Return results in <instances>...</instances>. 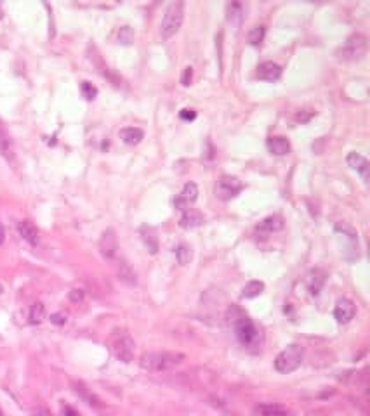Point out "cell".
I'll return each instance as SVG.
<instances>
[{"label":"cell","mask_w":370,"mask_h":416,"mask_svg":"<svg viewBox=\"0 0 370 416\" xmlns=\"http://www.w3.org/2000/svg\"><path fill=\"white\" fill-rule=\"evenodd\" d=\"M230 323L233 325V328H235V333H236V338H238V342L242 343L245 349H250V350H257L261 347V333L259 330L256 328V325L252 323V319L249 318V316H245L240 309H236V307H233L231 310H230Z\"/></svg>","instance_id":"1"},{"label":"cell","mask_w":370,"mask_h":416,"mask_svg":"<svg viewBox=\"0 0 370 416\" xmlns=\"http://www.w3.org/2000/svg\"><path fill=\"white\" fill-rule=\"evenodd\" d=\"M186 359L185 354L176 352V350H162V352H146L141 356V368L142 370L153 371V373H162L169 371L172 368L183 364Z\"/></svg>","instance_id":"2"},{"label":"cell","mask_w":370,"mask_h":416,"mask_svg":"<svg viewBox=\"0 0 370 416\" xmlns=\"http://www.w3.org/2000/svg\"><path fill=\"white\" fill-rule=\"evenodd\" d=\"M367 47H369L367 37L362 33H355L335 50V57L342 63H355V61H360L365 56Z\"/></svg>","instance_id":"3"},{"label":"cell","mask_w":370,"mask_h":416,"mask_svg":"<svg viewBox=\"0 0 370 416\" xmlns=\"http://www.w3.org/2000/svg\"><path fill=\"white\" fill-rule=\"evenodd\" d=\"M185 19V2H172L164 12V19L160 23L162 40H169L179 32Z\"/></svg>","instance_id":"4"},{"label":"cell","mask_w":370,"mask_h":416,"mask_svg":"<svg viewBox=\"0 0 370 416\" xmlns=\"http://www.w3.org/2000/svg\"><path fill=\"white\" fill-rule=\"evenodd\" d=\"M304 357V349L297 343H292L287 349H283L277 357H275V370L278 373H292L301 366Z\"/></svg>","instance_id":"5"},{"label":"cell","mask_w":370,"mask_h":416,"mask_svg":"<svg viewBox=\"0 0 370 416\" xmlns=\"http://www.w3.org/2000/svg\"><path fill=\"white\" fill-rule=\"evenodd\" d=\"M110 347H111L113 356L117 357L118 361H122V363H131V361L134 359L136 343H134V340L131 338V335H127L125 332L115 333V335L111 336Z\"/></svg>","instance_id":"6"},{"label":"cell","mask_w":370,"mask_h":416,"mask_svg":"<svg viewBox=\"0 0 370 416\" xmlns=\"http://www.w3.org/2000/svg\"><path fill=\"white\" fill-rule=\"evenodd\" d=\"M243 189V184L240 179L233 175H223L216 184V196L219 200H231V198L238 196V193Z\"/></svg>","instance_id":"7"},{"label":"cell","mask_w":370,"mask_h":416,"mask_svg":"<svg viewBox=\"0 0 370 416\" xmlns=\"http://www.w3.org/2000/svg\"><path fill=\"white\" fill-rule=\"evenodd\" d=\"M196 198H198V186H196L195 182H186L183 191L179 193V196L174 200V205L178 210L185 212V210L189 208V205L195 203Z\"/></svg>","instance_id":"8"},{"label":"cell","mask_w":370,"mask_h":416,"mask_svg":"<svg viewBox=\"0 0 370 416\" xmlns=\"http://www.w3.org/2000/svg\"><path fill=\"white\" fill-rule=\"evenodd\" d=\"M117 250H118L117 233H115L113 229H106L103 234H101V240H99L101 255H103L104 258H108V260H111V258H115V255H117Z\"/></svg>","instance_id":"9"},{"label":"cell","mask_w":370,"mask_h":416,"mask_svg":"<svg viewBox=\"0 0 370 416\" xmlns=\"http://www.w3.org/2000/svg\"><path fill=\"white\" fill-rule=\"evenodd\" d=\"M71 388H73V392H75L77 395H79L80 399H82L84 402H87V404L91 406V408H103V401H101L99 397H97L96 394H94L92 390H91L89 387H87L84 381H79V380H73L71 381Z\"/></svg>","instance_id":"10"},{"label":"cell","mask_w":370,"mask_h":416,"mask_svg":"<svg viewBox=\"0 0 370 416\" xmlns=\"http://www.w3.org/2000/svg\"><path fill=\"white\" fill-rule=\"evenodd\" d=\"M356 314V307L355 303L351 302L349 298H341L337 300V303H335V309H334V318L337 319V323H341V325H346V323H349L353 318H355Z\"/></svg>","instance_id":"11"},{"label":"cell","mask_w":370,"mask_h":416,"mask_svg":"<svg viewBox=\"0 0 370 416\" xmlns=\"http://www.w3.org/2000/svg\"><path fill=\"white\" fill-rule=\"evenodd\" d=\"M346 162H348V165L351 166L353 170H356V172L360 173V175L363 177V180H369L370 177V163L369 160L365 158V156H362L360 153H349L348 158H346Z\"/></svg>","instance_id":"12"},{"label":"cell","mask_w":370,"mask_h":416,"mask_svg":"<svg viewBox=\"0 0 370 416\" xmlns=\"http://www.w3.org/2000/svg\"><path fill=\"white\" fill-rule=\"evenodd\" d=\"M256 77L266 82H277L281 77V68L277 63H273V61H264V63H261L257 66Z\"/></svg>","instance_id":"13"},{"label":"cell","mask_w":370,"mask_h":416,"mask_svg":"<svg viewBox=\"0 0 370 416\" xmlns=\"http://www.w3.org/2000/svg\"><path fill=\"white\" fill-rule=\"evenodd\" d=\"M18 231L26 243H30L32 247H37V245H39V240H40L39 229H37V226L32 222V220H21V222L18 224Z\"/></svg>","instance_id":"14"},{"label":"cell","mask_w":370,"mask_h":416,"mask_svg":"<svg viewBox=\"0 0 370 416\" xmlns=\"http://www.w3.org/2000/svg\"><path fill=\"white\" fill-rule=\"evenodd\" d=\"M0 155L4 156L7 162L14 160V146H12V139L9 135V132L5 130V127L0 122Z\"/></svg>","instance_id":"15"},{"label":"cell","mask_w":370,"mask_h":416,"mask_svg":"<svg viewBox=\"0 0 370 416\" xmlns=\"http://www.w3.org/2000/svg\"><path fill=\"white\" fill-rule=\"evenodd\" d=\"M268 149H270V153H273L277 156L288 155L290 153V142L283 135H275V137L268 139Z\"/></svg>","instance_id":"16"},{"label":"cell","mask_w":370,"mask_h":416,"mask_svg":"<svg viewBox=\"0 0 370 416\" xmlns=\"http://www.w3.org/2000/svg\"><path fill=\"white\" fill-rule=\"evenodd\" d=\"M203 215L198 212V210H195V208H188V210H185L181 215V220H179V224H181V227H186V229H191V227H198L203 224Z\"/></svg>","instance_id":"17"},{"label":"cell","mask_w":370,"mask_h":416,"mask_svg":"<svg viewBox=\"0 0 370 416\" xmlns=\"http://www.w3.org/2000/svg\"><path fill=\"white\" fill-rule=\"evenodd\" d=\"M117 278L120 279L124 285H129V286H132V285H136V272H134V269L131 267V264H129L127 260H120L117 264Z\"/></svg>","instance_id":"18"},{"label":"cell","mask_w":370,"mask_h":416,"mask_svg":"<svg viewBox=\"0 0 370 416\" xmlns=\"http://www.w3.org/2000/svg\"><path fill=\"white\" fill-rule=\"evenodd\" d=\"M281 226H283V220H281L280 215H270V217H266V219H263L259 222V226H257V233L273 234L275 231L281 229Z\"/></svg>","instance_id":"19"},{"label":"cell","mask_w":370,"mask_h":416,"mask_svg":"<svg viewBox=\"0 0 370 416\" xmlns=\"http://www.w3.org/2000/svg\"><path fill=\"white\" fill-rule=\"evenodd\" d=\"M118 135H120V139L125 142V144L136 146V144H139V142L142 141V137H144V132H142L141 128H138V127H125V128H122V130L118 132Z\"/></svg>","instance_id":"20"},{"label":"cell","mask_w":370,"mask_h":416,"mask_svg":"<svg viewBox=\"0 0 370 416\" xmlns=\"http://www.w3.org/2000/svg\"><path fill=\"white\" fill-rule=\"evenodd\" d=\"M256 411L259 416H290V411L281 404H259Z\"/></svg>","instance_id":"21"},{"label":"cell","mask_w":370,"mask_h":416,"mask_svg":"<svg viewBox=\"0 0 370 416\" xmlns=\"http://www.w3.org/2000/svg\"><path fill=\"white\" fill-rule=\"evenodd\" d=\"M141 236H142V241H144V245L148 247V250L151 251V253H155V251L158 250V238L157 234H155V229L153 227H141Z\"/></svg>","instance_id":"22"},{"label":"cell","mask_w":370,"mask_h":416,"mask_svg":"<svg viewBox=\"0 0 370 416\" xmlns=\"http://www.w3.org/2000/svg\"><path fill=\"white\" fill-rule=\"evenodd\" d=\"M242 19H243L242 4H240V2H231V4H228V21L235 26H240L242 25Z\"/></svg>","instance_id":"23"},{"label":"cell","mask_w":370,"mask_h":416,"mask_svg":"<svg viewBox=\"0 0 370 416\" xmlns=\"http://www.w3.org/2000/svg\"><path fill=\"white\" fill-rule=\"evenodd\" d=\"M46 319V305L42 302H35L30 309V323L32 325H40Z\"/></svg>","instance_id":"24"},{"label":"cell","mask_w":370,"mask_h":416,"mask_svg":"<svg viewBox=\"0 0 370 416\" xmlns=\"http://www.w3.org/2000/svg\"><path fill=\"white\" fill-rule=\"evenodd\" d=\"M264 290V283L261 281H249L242 290V296L243 298H254V296L261 295Z\"/></svg>","instance_id":"25"},{"label":"cell","mask_w":370,"mask_h":416,"mask_svg":"<svg viewBox=\"0 0 370 416\" xmlns=\"http://www.w3.org/2000/svg\"><path fill=\"white\" fill-rule=\"evenodd\" d=\"M117 40L120 43H124V45H129V43L134 42V32H132L131 26H122V28H118Z\"/></svg>","instance_id":"26"},{"label":"cell","mask_w":370,"mask_h":416,"mask_svg":"<svg viewBox=\"0 0 370 416\" xmlns=\"http://www.w3.org/2000/svg\"><path fill=\"white\" fill-rule=\"evenodd\" d=\"M264 33H266L264 26H254V28L249 32V35H247V39H249V42L252 43V45H259V43L264 40Z\"/></svg>","instance_id":"27"},{"label":"cell","mask_w":370,"mask_h":416,"mask_svg":"<svg viewBox=\"0 0 370 416\" xmlns=\"http://www.w3.org/2000/svg\"><path fill=\"white\" fill-rule=\"evenodd\" d=\"M176 255H178V260L181 265H186L189 260H191V248L188 247V245H179L178 250H176Z\"/></svg>","instance_id":"28"},{"label":"cell","mask_w":370,"mask_h":416,"mask_svg":"<svg viewBox=\"0 0 370 416\" xmlns=\"http://www.w3.org/2000/svg\"><path fill=\"white\" fill-rule=\"evenodd\" d=\"M80 90H82L84 97H86L87 101H92V99L97 95V88L94 87L91 82H82V85H80Z\"/></svg>","instance_id":"29"},{"label":"cell","mask_w":370,"mask_h":416,"mask_svg":"<svg viewBox=\"0 0 370 416\" xmlns=\"http://www.w3.org/2000/svg\"><path fill=\"white\" fill-rule=\"evenodd\" d=\"M315 115H317V111L315 110H299L297 113H295L294 120L297 122V124H308Z\"/></svg>","instance_id":"30"},{"label":"cell","mask_w":370,"mask_h":416,"mask_svg":"<svg viewBox=\"0 0 370 416\" xmlns=\"http://www.w3.org/2000/svg\"><path fill=\"white\" fill-rule=\"evenodd\" d=\"M68 298H70L71 303H80V302H84V298H86V291L80 288H73L70 293H68Z\"/></svg>","instance_id":"31"},{"label":"cell","mask_w":370,"mask_h":416,"mask_svg":"<svg viewBox=\"0 0 370 416\" xmlns=\"http://www.w3.org/2000/svg\"><path fill=\"white\" fill-rule=\"evenodd\" d=\"M66 319H68V316L64 314V312H56V314L50 316V323H52V325H57V326L64 325Z\"/></svg>","instance_id":"32"},{"label":"cell","mask_w":370,"mask_h":416,"mask_svg":"<svg viewBox=\"0 0 370 416\" xmlns=\"http://www.w3.org/2000/svg\"><path fill=\"white\" fill-rule=\"evenodd\" d=\"M61 415L63 416H82L75 408H71L68 404H61Z\"/></svg>","instance_id":"33"},{"label":"cell","mask_w":370,"mask_h":416,"mask_svg":"<svg viewBox=\"0 0 370 416\" xmlns=\"http://www.w3.org/2000/svg\"><path fill=\"white\" fill-rule=\"evenodd\" d=\"M191 75H193V70L191 68H185V71H183V78H181V83L183 85H189V82H191Z\"/></svg>","instance_id":"34"},{"label":"cell","mask_w":370,"mask_h":416,"mask_svg":"<svg viewBox=\"0 0 370 416\" xmlns=\"http://www.w3.org/2000/svg\"><path fill=\"white\" fill-rule=\"evenodd\" d=\"M33 416H54L46 406H39V408L33 409Z\"/></svg>","instance_id":"35"},{"label":"cell","mask_w":370,"mask_h":416,"mask_svg":"<svg viewBox=\"0 0 370 416\" xmlns=\"http://www.w3.org/2000/svg\"><path fill=\"white\" fill-rule=\"evenodd\" d=\"M181 118L183 120H193L195 118V113L191 110H183L181 111Z\"/></svg>","instance_id":"36"},{"label":"cell","mask_w":370,"mask_h":416,"mask_svg":"<svg viewBox=\"0 0 370 416\" xmlns=\"http://www.w3.org/2000/svg\"><path fill=\"white\" fill-rule=\"evenodd\" d=\"M4 238H5V231H4V226L0 224V243L4 241Z\"/></svg>","instance_id":"37"},{"label":"cell","mask_w":370,"mask_h":416,"mask_svg":"<svg viewBox=\"0 0 370 416\" xmlns=\"http://www.w3.org/2000/svg\"><path fill=\"white\" fill-rule=\"evenodd\" d=\"M4 18V9H2V5H0V19Z\"/></svg>","instance_id":"38"},{"label":"cell","mask_w":370,"mask_h":416,"mask_svg":"<svg viewBox=\"0 0 370 416\" xmlns=\"http://www.w3.org/2000/svg\"><path fill=\"white\" fill-rule=\"evenodd\" d=\"M2 293H4V286L0 285V295H2Z\"/></svg>","instance_id":"39"},{"label":"cell","mask_w":370,"mask_h":416,"mask_svg":"<svg viewBox=\"0 0 370 416\" xmlns=\"http://www.w3.org/2000/svg\"><path fill=\"white\" fill-rule=\"evenodd\" d=\"M0 416H4V413H2V409H0Z\"/></svg>","instance_id":"40"}]
</instances>
